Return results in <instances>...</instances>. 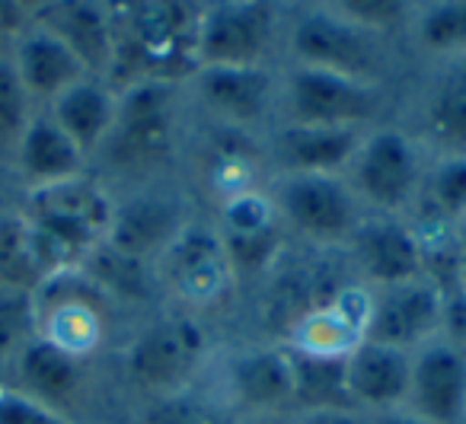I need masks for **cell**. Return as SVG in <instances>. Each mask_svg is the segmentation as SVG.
Listing matches in <instances>:
<instances>
[{
  "instance_id": "6da1fadb",
  "label": "cell",
  "mask_w": 466,
  "mask_h": 424,
  "mask_svg": "<svg viewBox=\"0 0 466 424\" xmlns=\"http://www.w3.org/2000/svg\"><path fill=\"white\" fill-rule=\"evenodd\" d=\"M201 7L192 4H128L112 14L116 26V67L109 80L125 86L137 80L182 84L198 71L195 33Z\"/></svg>"
},
{
  "instance_id": "7a4b0ae2",
  "label": "cell",
  "mask_w": 466,
  "mask_h": 424,
  "mask_svg": "<svg viewBox=\"0 0 466 424\" xmlns=\"http://www.w3.org/2000/svg\"><path fill=\"white\" fill-rule=\"evenodd\" d=\"M23 214L39 239L48 278H55L61 271L80 268L84 258L106 243L116 201L96 179L84 173L55 186L33 188Z\"/></svg>"
},
{
  "instance_id": "3957f363",
  "label": "cell",
  "mask_w": 466,
  "mask_h": 424,
  "mask_svg": "<svg viewBox=\"0 0 466 424\" xmlns=\"http://www.w3.org/2000/svg\"><path fill=\"white\" fill-rule=\"evenodd\" d=\"M425 173V150L409 131L370 128L345 169V182L361 207L383 217H402L421 201Z\"/></svg>"
},
{
  "instance_id": "277c9868",
  "label": "cell",
  "mask_w": 466,
  "mask_h": 424,
  "mask_svg": "<svg viewBox=\"0 0 466 424\" xmlns=\"http://www.w3.org/2000/svg\"><path fill=\"white\" fill-rule=\"evenodd\" d=\"M179 128V84L137 80L118 90V112L106 154L128 173H150L173 160Z\"/></svg>"
},
{
  "instance_id": "5b68a950",
  "label": "cell",
  "mask_w": 466,
  "mask_h": 424,
  "mask_svg": "<svg viewBox=\"0 0 466 424\" xmlns=\"http://www.w3.org/2000/svg\"><path fill=\"white\" fill-rule=\"evenodd\" d=\"M208 354V332L195 316L176 313L144 326L125 351L131 383L150 399H163L195 386Z\"/></svg>"
},
{
  "instance_id": "8992f818",
  "label": "cell",
  "mask_w": 466,
  "mask_h": 424,
  "mask_svg": "<svg viewBox=\"0 0 466 424\" xmlns=\"http://www.w3.org/2000/svg\"><path fill=\"white\" fill-rule=\"evenodd\" d=\"M285 230L313 246H349L364 207L345 176H275L266 188Z\"/></svg>"
},
{
  "instance_id": "52a82bcc",
  "label": "cell",
  "mask_w": 466,
  "mask_h": 424,
  "mask_svg": "<svg viewBox=\"0 0 466 424\" xmlns=\"http://www.w3.org/2000/svg\"><path fill=\"white\" fill-rule=\"evenodd\" d=\"M288 55L300 67H319L374 86H380L387 67L380 35L349 23L332 7H310L294 16L288 29Z\"/></svg>"
},
{
  "instance_id": "ba28073f",
  "label": "cell",
  "mask_w": 466,
  "mask_h": 424,
  "mask_svg": "<svg viewBox=\"0 0 466 424\" xmlns=\"http://www.w3.org/2000/svg\"><path fill=\"white\" fill-rule=\"evenodd\" d=\"M285 125H313V128H355L380 112V86L351 80L319 67L294 65L279 86Z\"/></svg>"
},
{
  "instance_id": "9c48e42d",
  "label": "cell",
  "mask_w": 466,
  "mask_h": 424,
  "mask_svg": "<svg viewBox=\"0 0 466 424\" xmlns=\"http://www.w3.org/2000/svg\"><path fill=\"white\" fill-rule=\"evenodd\" d=\"M279 39V10L266 0H224L198 14V67H266Z\"/></svg>"
},
{
  "instance_id": "30bf717a",
  "label": "cell",
  "mask_w": 466,
  "mask_h": 424,
  "mask_svg": "<svg viewBox=\"0 0 466 424\" xmlns=\"http://www.w3.org/2000/svg\"><path fill=\"white\" fill-rule=\"evenodd\" d=\"M106 294L80 268L61 271L35 290L39 338L86 360L106 341Z\"/></svg>"
},
{
  "instance_id": "8fae6325",
  "label": "cell",
  "mask_w": 466,
  "mask_h": 424,
  "mask_svg": "<svg viewBox=\"0 0 466 424\" xmlns=\"http://www.w3.org/2000/svg\"><path fill=\"white\" fill-rule=\"evenodd\" d=\"M157 278L186 307H218L237 281L220 233L205 224H186L176 233L157 256Z\"/></svg>"
},
{
  "instance_id": "7c38bea8",
  "label": "cell",
  "mask_w": 466,
  "mask_h": 424,
  "mask_svg": "<svg viewBox=\"0 0 466 424\" xmlns=\"http://www.w3.org/2000/svg\"><path fill=\"white\" fill-rule=\"evenodd\" d=\"M447 294L431 278L370 288V319L368 341L415 351L425 341L444 335Z\"/></svg>"
},
{
  "instance_id": "4fadbf2b",
  "label": "cell",
  "mask_w": 466,
  "mask_h": 424,
  "mask_svg": "<svg viewBox=\"0 0 466 424\" xmlns=\"http://www.w3.org/2000/svg\"><path fill=\"white\" fill-rule=\"evenodd\" d=\"M218 233L237 278L266 275L285 249V224L262 188L227 198L220 205Z\"/></svg>"
},
{
  "instance_id": "5bb4252c",
  "label": "cell",
  "mask_w": 466,
  "mask_h": 424,
  "mask_svg": "<svg viewBox=\"0 0 466 424\" xmlns=\"http://www.w3.org/2000/svg\"><path fill=\"white\" fill-rule=\"evenodd\" d=\"M208 116L230 131H253L279 103V77L268 67H198L188 77Z\"/></svg>"
},
{
  "instance_id": "9a60e30c",
  "label": "cell",
  "mask_w": 466,
  "mask_h": 424,
  "mask_svg": "<svg viewBox=\"0 0 466 424\" xmlns=\"http://www.w3.org/2000/svg\"><path fill=\"white\" fill-rule=\"evenodd\" d=\"M370 288L368 284H339L326 300L310 307L288 326L279 345L323 358H349L368 338Z\"/></svg>"
},
{
  "instance_id": "2e32d148",
  "label": "cell",
  "mask_w": 466,
  "mask_h": 424,
  "mask_svg": "<svg viewBox=\"0 0 466 424\" xmlns=\"http://www.w3.org/2000/svg\"><path fill=\"white\" fill-rule=\"evenodd\" d=\"M428 424H460L466 411V348L447 335L412 351L406 405Z\"/></svg>"
},
{
  "instance_id": "e0dca14e",
  "label": "cell",
  "mask_w": 466,
  "mask_h": 424,
  "mask_svg": "<svg viewBox=\"0 0 466 424\" xmlns=\"http://www.w3.org/2000/svg\"><path fill=\"white\" fill-rule=\"evenodd\" d=\"M349 252L368 288H390L425 278V246L419 230L402 217L364 214L349 239Z\"/></svg>"
},
{
  "instance_id": "ac0fdd59",
  "label": "cell",
  "mask_w": 466,
  "mask_h": 424,
  "mask_svg": "<svg viewBox=\"0 0 466 424\" xmlns=\"http://www.w3.org/2000/svg\"><path fill=\"white\" fill-rule=\"evenodd\" d=\"M224 389L230 409L253 415H291L294 383L288 351L281 345H259L237 351L224 367Z\"/></svg>"
},
{
  "instance_id": "d6986e66",
  "label": "cell",
  "mask_w": 466,
  "mask_h": 424,
  "mask_svg": "<svg viewBox=\"0 0 466 424\" xmlns=\"http://www.w3.org/2000/svg\"><path fill=\"white\" fill-rule=\"evenodd\" d=\"M412 137L434 160L466 156V58H451L425 84Z\"/></svg>"
},
{
  "instance_id": "ffe728a7",
  "label": "cell",
  "mask_w": 466,
  "mask_h": 424,
  "mask_svg": "<svg viewBox=\"0 0 466 424\" xmlns=\"http://www.w3.org/2000/svg\"><path fill=\"white\" fill-rule=\"evenodd\" d=\"M409 377H412V351L377 345L364 338L345 358L351 405L364 415H380L406 405Z\"/></svg>"
},
{
  "instance_id": "44dd1931",
  "label": "cell",
  "mask_w": 466,
  "mask_h": 424,
  "mask_svg": "<svg viewBox=\"0 0 466 424\" xmlns=\"http://www.w3.org/2000/svg\"><path fill=\"white\" fill-rule=\"evenodd\" d=\"M35 26L58 35L77 61L86 67L90 77L106 80L116 67V26H112V10L99 4H48L35 10Z\"/></svg>"
},
{
  "instance_id": "7402d4cb",
  "label": "cell",
  "mask_w": 466,
  "mask_h": 424,
  "mask_svg": "<svg viewBox=\"0 0 466 424\" xmlns=\"http://www.w3.org/2000/svg\"><path fill=\"white\" fill-rule=\"evenodd\" d=\"M364 131L281 125L272 135V160L281 176H345Z\"/></svg>"
},
{
  "instance_id": "603a6c76",
  "label": "cell",
  "mask_w": 466,
  "mask_h": 424,
  "mask_svg": "<svg viewBox=\"0 0 466 424\" xmlns=\"http://www.w3.org/2000/svg\"><path fill=\"white\" fill-rule=\"evenodd\" d=\"M186 224L188 220L182 217L179 201H173L169 195L141 192L125 205H116L106 243L122 256L147 262V258L160 256Z\"/></svg>"
},
{
  "instance_id": "cb8c5ba5",
  "label": "cell",
  "mask_w": 466,
  "mask_h": 424,
  "mask_svg": "<svg viewBox=\"0 0 466 424\" xmlns=\"http://www.w3.org/2000/svg\"><path fill=\"white\" fill-rule=\"evenodd\" d=\"M10 61H14L16 77L26 86L29 99H42V103H55L65 90H71L74 84L90 77L86 67L77 61V55L58 35L35 26V23L29 33H23L16 39Z\"/></svg>"
},
{
  "instance_id": "d4e9b609",
  "label": "cell",
  "mask_w": 466,
  "mask_h": 424,
  "mask_svg": "<svg viewBox=\"0 0 466 424\" xmlns=\"http://www.w3.org/2000/svg\"><path fill=\"white\" fill-rule=\"evenodd\" d=\"M118 90L99 77H84L52 103V118L84 156L106 147L116 125Z\"/></svg>"
},
{
  "instance_id": "484cf974",
  "label": "cell",
  "mask_w": 466,
  "mask_h": 424,
  "mask_svg": "<svg viewBox=\"0 0 466 424\" xmlns=\"http://www.w3.org/2000/svg\"><path fill=\"white\" fill-rule=\"evenodd\" d=\"M16 160H20V173L33 182V188L55 186V182L86 173V156L55 125L52 116H35L26 125L20 144H16Z\"/></svg>"
},
{
  "instance_id": "4316f807",
  "label": "cell",
  "mask_w": 466,
  "mask_h": 424,
  "mask_svg": "<svg viewBox=\"0 0 466 424\" xmlns=\"http://www.w3.org/2000/svg\"><path fill=\"white\" fill-rule=\"evenodd\" d=\"M16 370H20L23 392L52 405V409H58L61 402L74 399V392L84 383V360L55 348L46 338H35L16 358Z\"/></svg>"
},
{
  "instance_id": "83f0119b",
  "label": "cell",
  "mask_w": 466,
  "mask_h": 424,
  "mask_svg": "<svg viewBox=\"0 0 466 424\" xmlns=\"http://www.w3.org/2000/svg\"><path fill=\"white\" fill-rule=\"evenodd\" d=\"M288 364H291L294 383V409L298 411H329V409H355L349 396V379H345V358H323V354L298 351L288 348Z\"/></svg>"
},
{
  "instance_id": "f1b7e54d",
  "label": "cell",
  "mask_w": 466,
  "mask_h": 424,
  "mask_svg": "<svg viewBox=\"0 0 466 424\" xmlns=\"http://www.w3.org/2000/svg\"><path fill=\"white\" fill-rule=\"evenodd\" d=\"M48 281L39 239L26 214L0 217V290H39Z\"/></svg>"
},
{
  "instance_id": "f546056e",
  "label": "cell",
  "mask_w": 466,
  "mask_h": 424,
  "mask_svg": "<svg viewBox=\"0 0 466 424\" xmlns=\"http://www.w3.org/2000/svg\"><path fill=\"white\" fill-rule=\"evenodd\" d=\"M412 39L438 58H466V0H441L412 10Z\"/></svg>"
},
{
  "instance_id": "4dcf8cb0",
  "label": "cell",
  "mask_w": 466,
  "mask_h": 424,
  "mask_svg": "<svg viewBox=\"0 0 466 424\" xmlns=\"http://www.w3.org/2000/svg\"><path fill=\"white\" fill-rule=\"evenodd\" d=\"M421 201L434 224L453 230L466 217V156H438L425 173Z\"/></svg>"
},
{
  "instance_id": "1f68e13d",
  "label": "cell",
  "mask_w": 466,
  "mask_h": 424,
  "mask_svg": "<svg viewBox=\"0 0 466 424\" xmlns=\"http://www.w3.org/2000/svg\"><path fill=\"white\" fill-rule=\"evenodd\" d=\"M147 262L131 258L116 252L109 243L96 246L90 256L84 258L80 271L103 290L106 297H147L150 294V271L144 268Z\"/></svg>"
},
{
  "instance_id": "d6a6232c",
  "label": "cell",
  "mask_w": 466,
  "mask_h": 424,
  "mask_svg": "<svg viewBox=\"0 0 466 424\" xmlns=\"http://www.w3.org/2000/svg\"><path fill=\"white\" fill-rule=\"evenodd\" d=\"M135 424H237V411L188 386L173 396L150 399L137 411Z\"/></svg>"
},
{
  "instance_id": "836d02e7",
  "label": "cell",
  "mask_w": 466,
  "mask_h": 424,
  "mask_svg": "<svg viewBox=\"0 0 466 424\" xmlns=\"http://www.w3.org/2000/svg\"><path fill=\"white\" fill-rule=\"evenodd\" d=\"M39 338V309L33 290H0V364L16 360Z\"/></svg>"
},
{
  "instance_id": "e575fe53",
  "label": "cell",
  "mask_w": 466,
  "mask_h": 424,
  "mask_svg": "<svg viewBox=\"0 0 466 424\" xmlns=\"http://www.w3.org/2000/svg\"><path fill=\"white\" fill-rule=\"evenodd\" d=\"M29 93L16 77V67L10 55L0 61V144H20L26 125L33 122L29 116Z\"/></svg>"
},
{
  "instance_id": "d590c367",
  "label": "cell",
  "mask_w": 466,
  "mask_h": 424,
  "mask_svg": "<svg viewBox=\"0 0 466 424\" xmlns=\"http://www.w3.org/2000/svg\"><path fill=\"white\" fill-rule=\"evenodd\" d=\"M329 7L349 23H355V26L380 35V39L387 33H393V29H400L402 23L412 20V14H409L412 7L393 4V0H339V4H329Z\"/></svg>"
},
{
  "instance_id": "8d00e7d4",
  "label": "cell",
  "mask_w": 466,
  "mask_h": 424,
  "mask_svg": "<svg viewBox=\"0 0 466 424\" xmlns=\"http://www.w3.org/2000/svg\"><path fill=\"white\" fill-rule=\"evenodd\" d=\"M0 424H77L58 409L26 396L23 389L0 386Z\"/></svg>"
},
{
  "instance_id": "74e56055",
  "label": "cell",
  "mask_w": 466,
  "mask_h": 424,
  "mask_svg": "<svg viewBox=\"0 0 466 424\" xmlns=\"http://www.w3.org/2000/svg\"><path fill=\"white\" fill-rule=\"evenodd\" d=\"M35 23V10L29 4H16V0H0V42L20 39L29 33Z\"/></svg>"
},
{
  "instance_id": "f35d334b",
  "label": "cell",
  "mask_w": 466,
  "mask_h": 424,
  "mask_svg": "<svg viewBox=\"0 0 466 424\" xmlns=\"http://www.w3.org/2000/svg\"><path fill=\"white\" fill-rule=\"evenodd\" d=\"M294 424H370V415L358 409H329V411H298Z\"/></svg>"
},
{
  "instance_id": "ab89813d",
  "label": "cell",
  "mask_w": 466,
  "mask_h": 424,
  "mask_svg": "<svg viewBox=\"0 0 466 424\" xmlns=\"http://www.w3.org/2000/svg\"><path fill=\"white\" fill-rule=\"evenodd\" d=\"M370 424H428V421L412 415L409 409H393V411H380V415H370Z\"/></svg>"
},
{
  "instance_id": "60d3db41",
  "label": "cell",
  "mask_w": 466,
  "mask_h": 424,
  "mask_svg": "<svg viewBox=\"0 0 466 424\" xmlns=\"http://www.w3.org/2000/svg\"><path fill=\"white\" fill-rule=\"evenodd\" d=\"M237 424H294V415H253Z\"/></svg>"
},
{
  "instance_id": "b9f144b4",
  "label": "cell",
  "mask_w": 466,
  "mask_h": 424,
  "mask_svg": "<svg viewBox=\"0 0 466 424\" xmlns=\"http://www.w3.org/2000/svg\"><path fill=\"white\" fill-rule=\"evenodd\" d=\"M453 239H457V249H460V258L466 256V217L453 227Z\"/></svg>"
},
{
  "instance_id": "7bdbcfd3",
  "label": "cell",
  "mask_w": 466,
  "mask_h": 424,
  "mask_svg": "<svg viewBox=\"0 0 466 424\" xmlns=\"http://www.w3.org/2000/svg\"><path fill=\"white\" fill-rule=\"evenodd\" d=\"M457 294L466 300V256L460 258V268H457Z\"/></svg>"
},
{
  "instance_id": "ee69618b",
  "label": "cell",
  "mask_w": 466,
  "mask_h": 424,
  "mask_svg": "<svg viewBox=\"0 0 466 424\" xmlns=\"http://www.w3.org/2000/svg\"><path fill=\"white\" fill-rule=\"evenodd\" d=\"M7 58V42H0V61Z\"/></svg>"
},
{
  "instance_id": "f6af8a7d",
  "label": "cell",
  "mask_w": 466,
  "mask_h": 424,
  "mask_svg": "<svg viewBox=\"0 0 466 424\" xmlns=\"http://www.w3.org/2000/svg\"><path fill=\"white\" fill-rule=\"evenodd\" d=\"M460 424H466V411H463V421H460Z\"/></svg>"
}]
</instances>
